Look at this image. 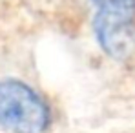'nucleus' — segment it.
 Listing matches in <instances>:
<instances>
[{
	"label": "nucleus",
	"instance_id": "nucleus-1",
	"mask_svg": "<svg viewBox=\"0 0 135 133\" xmlns=\"http://www.w3.org/2000/svg\"><path fill=\"white\" fill-rule=\"evenodd\" d=\"M100 49L115 60L135 55V0H86Z\"/></svg>",
	"mask_w": 135,
	"mask_h": 133
},
{
	"label": "nucleus",
	"instance_id": "nucleus-2",
	"mask_svg": "<svg viewBox=\"0 0 135 133\" xmlns=\"http://www.w3.org/2000/svg\"><path fill=\"white\" fill-rule=\"evenodd\" d=\"M49 124L46 100L26 82L0 77V130L7 133H42Z\"/></svg>",
	"mask_w": 135,
	"mask_h": 133
}]
</instances>
